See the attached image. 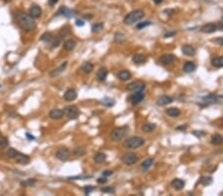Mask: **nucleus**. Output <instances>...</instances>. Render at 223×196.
I'll use <instances>...</instances> for the list:
<instances>
[{"instance_id":"f257e3e1","label":"nucleus","mask_w":223,"mask_h":196,"mask_svg":"<svg viewBox=\"0 0 223 196\" xmlns=\"http://www.w3.org/2000/svg\"><path fill=\"white\" fill-rule=\"evenodd\" d=\"M16 19H17L18 24L24 31L29 32L36 28V22L30 14H27V13L24 12H19L16 15Z\"/></svg>"},{"instance_id":"f03ea898","label":"nucleus","mask_w":223,"mask_h":196,"mask_svg":"<svg viewBox=\"0 0 223 196\" xmlns=\"http://www.w3.org/2000/svg\"><path fill=\"white\" fill-rule=\"evenodd\" d=\"M145 16L144 14V11L138 9L134 10L132 12H130L129 14L126 15V17L124 18V24L125 25H133V24L137 23L138 21H140L141 19H143V17Z\"/></svg>"},{"instance_id":"7ed1b4c3","label":"nucleus","mask_w":223,"mask_h":196,"mask_svg":"<svg viewBox=\"0 0 223 196\" xmlns=\"http://www.w3.org/2000/svg\"><path fill=\"white\" fill-rule=\"evenodd\" d=\"M128 131H129L128 126L115 128V129H114L110 134L111 140L114 141V142H118V141L123 140V139L127 136V134H128Z\"/></svg>"},{"instance_id":"20e7f679","label":"nucleus","mask_w":223,"mask_h":196,"mask_svg":"<svg viewBox=\"0 0 223 196\" xmlns=\"http://www.w3.org/2000/svg\"><path fill=\"white\" fill-rule=\"evenodd\" d=\"M145 144V140L141 137H131L127 139L124 142V147L130 150H134L140 148L141 146H143Z\"/></svg>"},{"instance_id":"39448f33","label":"nucleus","mask_w":223,"mask_h":196,"mask_svg":"<svg viewBox=\"0 0 223 196\" xmlns=\"http://www.w3.org/2000/svg\"><path fill=\"white\" fill-rule=\"evenodd\" d=\"M222 101H223V96L222 95H217V94H209L207 96L201 98V102L203 103V105L216 104V103H220Z\"/></svg>"},{"instance_id":"423d86ee","label":"nucleus","mask_w":223,"mask_h":196,"mask_svg":"<svg viewBox=\"0 0 223 196\" xmlns=\"http://www.w3.org/2000/svg\"><path fill=\"white\" fill-rule=\"evenodd\" d=\"M62 112H64V115H66L67 118L72 120L77 119L80 115V111L77 108V106H67L64 108Z\"/></svg>"},{"instance_id":"0eeeda50","label":"nucleus","mask_w":223,"mask_h":196,"mask_svg":"<svg viewBox=\"0 0 223 196\" xmlns=\"http://www.w3.org/2000/svg\"><path fill=\"white\" fill-rule=\"evenodd\" d=\"M70 152L66 147H62V148H60L58 151L56 152V157L58 160H62V162L67 160L70 159Z\"/></svg>"},{"instance_id":"6e6552de","label":"nucleus","mask_w":223,"mask_h":196,"mask_svg":"<svg viewBox=\"0 0 223 196\" xmlns=\"http://www.w3.org/2000/svg\"><path fill=\"white\" fill-rule=\"evenodd\" d=\"M121 160L126 165H133L138 162V156L134 152H127L122 157Z\"/></svg>"},{"instance_id":"1a4fd4ad","label":"nucleus","mask_w":223,"mask_h":196,"mask_svg":"<svg viewBox=\"0 0 223 196\" xmlns=\"http://www.w3.org/2000/svg\"><path fill=\"white\" fill-rule=\"evenodd\" d=\"M126 89L129 91H138V90H144L145 89V84L140 82V81H134L129 84H127Z\"/></svg>"},{"instance_id":"9d476101","label":"nucleus","mask_w":223,"mask_h":196,"mask_svg":"<svg viewBox=\"0 0 223 196\" xmlns=\"http://www.w3.org/2000/svg\"><path fill=\"white\" fill-rule=\"evenodd\" d=\"M144 97H145L144 90H138V91H135V93L130 96V101H131L133 104H139L144 99Z\"/></svg>"},{"instance_id":"9b49d317","label":"nucleus","mask_w":223,"mask_h":196,"mask_svg":"<svg viewBox=\"0 0 223 196\" xmlns=\"http://www.w3.org/2000/svg\"><path fill=\"white\" fill-rule=\"evenodd\" d=\"M176 58L174 54H164V56H162L161 58H160V62H162L164 65H170L174 64V62H176Z\"/></svg>"},{"instance_id":"f8f14e48","label":"nucleus","mask_w":223,"mask_h":196,"mask_svg":"<svg viewBox=\"0 0 223 196\" xmlns=\"http://www.w3.org/2000/svg\"><path fill=\"white\" fill-rule=\"evenodd\" d=\"M14 160L18 165H27L30 162V157L27 156V155L20 154V152H18V155L14 157Z\"/></svg>"},{"instance_id":"ddd939ff","label":"nucleus","mask_w":223,"mask_h":196,"mask_svg":"<svg viewBox=\"0 0 223 196\" xmlns=\"http://www.w3.org/2000/svg\"><path fill=\"white\" fill-rule=\"evenodd\" d=\"M29 14L31 15L34 19L39 18L40 16L42 15V8H41L40 6H38V5H36V4L32 5V6L29 8Z\"/></svg>"},{"instance_id":"4468645a","label":"nucleus","mask_w":223,"mask_h":196,"mask_svg":"<svg viewBox=\"0 0 223 196\" xmlns=\"http://www.w3.org/2000/svg\"><path fill=\"white\" fill-rule=\"evenodd\" d=\"M216 30H217V26H216V24H214V23L205 24V25H203L200 28V31L202 33H204V34H211V33L215 32Z\"/></svg>"},{"instance_id":"2eb2a0df","label":"nucleus","mask_w":223,"mask_h":196,"mask_svg":"<svg viewBox=\"0 0 223 196\" xmlns=\"http://www.w3.org/2000/svg\"><path fill=\"white\" fill-rule=\"evenodd\" d=\"M174 101V99L171 96H168V95H162L157 99V105L159 106H166L171 104Z\"/></svg>"},{"instance_id":"dca6fc26","label":"nucleus","mask_w":223,"mask_h":196,"mask_svg":"<svg viewBox=\"0 0 223 196\" xmlns=\"http://www.w3.org/2000/svg\"><path fill=\"white\" fill-rule=\"evenodd\" d=\"M77 97V91H75L73 88L67 89V90L65 92V94H64L65 100H66V101H69V102L73 101V100H75Z\"/></svg>"},{"instance_id":"f3484780","label":"nucleus","mask_w":223,"mask_h":196,"mask_svg":"<svg viewBox=\"0 0 223 196\" xmlns=\"http://www.w3.org/2000/svg\"><path fill=\"white\" fill-rule=\"evenodd\" d=\"M75 11L70 10L67 7H65V6L61 7L60 8V10L58 11V15H62V16H65V17H67V18H72V17L75 16Z\"/></svg>"},{"instance_id":"a211bd4d","label":"nucleus","mask_w":223,"mask_h":196,"mask_svg":"<svg viewBox=\"0 0 223 196\" xmlns=\"http://www.w3.org/2000/svg\"><path fill=\"white\" fill-rule=\"evenodd\" d=\"M181 52L187 57H194L195 53H196V50H195L194 47L190 45H184L181 47Z\"/></svg>"},{"instance_id":"6ab92c4d","label":"nucleus","mask_w":223,"mask_h":196,"mask_svg":"<svg viewBox=\"0 0 223 196\" xmlns=\"http://www.w3.org/2000/svg\"><path fill=\"white\" fill-rule=\"evenodd\" d=\"M132 61L135 64H144L147 62V57L144 56L143 54H136L135 56H133Z\"/></svg>"},{"instance_id":"aec40b11","label":"nucleus","mask_w":223,"mask_h":196,"mask_svg":"<svg viewBox=\"0 0 223 196\" xmlns=\"http://www.w3.org/2000/svg\"><path fill=\"white\" fill-rule=\"evenodd\" d=\"M184 184H186L184 183V181L183 180V179H179V178H176L172 181V187L173 188H175L176 190H178V191L184 189Z\"/></svg>"},{"instance_id":"412c9836","label":"nucleus","mask_w":223,"mask_h":196,"mask_svg":"<svg viewBox=\"0 0 223 196\" xmlns=\"http://www.w3.org/2000/svg\"><path fill=\"white\" fill-rule=\"evenodd\" d=\"M107 74H108L107 69H106V67H100L96 73V77L99 81H104L106 79V77H107Z\"/></svg>"},{"instance_id":"4be33fe9","label":"nucleus","mask_w":223,"mask_h":196,"mask_svg":"<svg viewBox=\"0 0 223 196\" xmlns=\"http://www.w3.org/2000/svg\"><path fill=\"white\" fill-rule=\"evenodd\" d=\"M49 116H50L51 119L59 120V119L62 118V116H64V112H62V110H60V109H54V110H52L50 112Z\"/></svg>"},{"instance_id":"5701e85b","label":"nucleus","mask_w":223,"mask_h":196,"mask_svg":"<svg viewBox=\"0 0 223 196\" xmlns=\"http://www.w3.org/2000/svg\"><path fill=\"white\" fill-rule=\"evenodd\" d=\"M195 69H196V65L192 62H186L184 65V72L186 73L194 72Z\"/></svg>"},{"instance_id":"b1692460","label":"nucleus","mask_w":223,"mask_h":196,"mask_svg":"<svg viewBox=\"0 0 223 196\" xmlns=\"http://www.w3.org/2000/svg\"><path fill=\"white\" fill-rule=\"evenodd\" d=\"M131 76H132L131 72H128V70H121V72L117 74V77H118L120 80H122V81H127V80H129L130 78H131Z\"/></svg>"},{"instance_id":"393cba45","label":"nucleus","mask_w":223,"mask_h":196,"mask_svg":"<svg viewBox=\"0 0 223 196\" xmlns=\"http://www.w3.org/2000/svg\"><path fill=\"white\" fill-rule=\"evenodd\" d=\"M166 113H167L170 117L176 118V117H179V115H181V110L176 107H172V108L167 109V110H166Z\"/></svg>"},{"instance_id":"a878e982","label":"nucleus","mask_w":223,"mask_h":196,"mask_svg":"<svg viewBox=\"0 0 223 196\" xmlns=\"http://www.w3.org/2000/svg\"><path fill=\"white\" fill-rule=\"evenodd\" d=\"M67 62H64L61 67H59L58 69H54L53 72H51V73H50V76L51 77H56V76H58V75H60L61 73L64 72L65 69H66V67H67Z\"/></svg>"},{"instance_id":"bb28decb","label":"nucleus","mask_w":223,"mask_h":196,"mask_svg":"<svg viewBox=\"0 0 223 196\" xmlns=\"http://www.w3.org/2000/svg\"><path fill=\"white\" fill-rule=\"evenodd\" d=\"M75 46H77V43L75 42L73 40L70 39V40H67L66 42L64 43V49L67 52H70L72 51L73 49L75 48Z\"/></svg>"},{"instance_id":"cd10ccee","label":"nucleus","mask_w":223,"mask_h":196,"mask_svg":"<svg viewBox=\"0 0 223 196\" xmlns=\"http://www.w3.org/2000/svg\"><path fill=\"white\" fill-rule=\"evenodd\" d=\"M114 41L117 44H123L126 41V36H125V34H123V33L117 32L114 35Z\"/></svg>"},{"instance_id":"c85d7f7f","label":"nucleus","mask_w":223,"mask_h":196,"mask_svg":"<svg viewBox=\"0 0 223 196\" xmlns=\"http://www.w3.org/2000/svg\"><path fill=\"white\" fill-rule=\"evenodd\" d=\"M81 70H82L83 72L85 73H90L92 70H93V64H91V62H84V64L81 65Z\"/></svg>"},{"instance_id":"c756f323","label":"nucleus","mask_w":223,"mask_h":196,"mask_svg":"<svg viewBox=\"0 0 223 196\" xmlns=\"http://www.w3.org/2000/svg\"><path fill=\"white\" fill-rule=\"evenodd\" d=\"M93 160H94V162H96V163H101L103 162H105L106 155L103 154V152H97V154L94 155Z\"/></svg>"},{"instance_id":"7c9ffc66","label":"nucleus","mask_w":223,"mask_h":196,"mask_svg":"<svg viewBox=\"0 0 223 196\" xmlns=\"http://www.w3.org/2000/svg\"><path fill=\"white\" fill-rule=\"evenodd\" d=\"M156 128H157L156 124H154V123H147L145 125H143L142 130L144 131V132H146V133H151V132H153V131L156 129Z\"/></svg>"},{"instance_id":"2f4dec72","label":"nucleus","mask_w":223,"mask_h":196,"mask_svg":"<svg viewBox=\"0 0 223 196\" xmlns=\"http://www.w3.org/2000/svg\"><path fill=\"white\" fill-rule=\"evenodd\" d=\"M223 143V137L220 135H214L212 136L211 138V144L212 145H215V146H218V145H221Z\"/></svg>"},{"instance_id":"473e14b6","label":"nucleus","mask_w":223,"mask_h":196,"mask_svg":"<svg viewBox=\"0 0 223 196\" xmlns=\"http://www.w3.org/2000/svg\"><path fill=\"white\" fill-rule=\"evenodd\" d=\"M153 162H154L153 159H147L146 160H144V162H142V165H141V168H142L143 170H148L149 168L152 167Z\"/></svg>"},{"instance_id":"72a5a7b5","label":"nucleus","mask_w":223,"mask_h":196,"mask_svg":"<svg viewBox=\"0 0 223 196\" xmlns=\"http://www.w3.org/2000/svg\"><path fill=\"white\" fill-rule=\"evenodd\" d=\"M211 64L215 67H223V57H217L212 59Z\"/></svg>"},{"instance_id":"f704fd0d","label":"nucleus","mask_w":223,"mask_h":196,"mask_svg":"<svg viewBox=\"0 0 223 196\" xmlns=\"http://www.w3.org/2000/svg\"><path fill=\"white\" fill-rule=\"evenodd\" d=\"M53 38L54 37H53V35H52L51 33L46 32V33H44V34L42 35V37H41V41L48 43V42H51V41L53 40Z\"/></svg>"},{"instance_id":"c9c22d12","label":"nucleus","mask_w":223,"mask_h":196,"mask_svg":"<svg viewBox=\"0 0 223 196\" xmlns=\"http://www.w3.org/2000/svg\"><path fill=\"white\" fill-rule=\"evenodd\" d=\"M17 155H18V151H16V150L13 148H9L6 152V156L8 157H10V159H14Z\"/></svg>"},{"instance_id":"e433bc0d","label":"nucleus","mask_w":223,"mask_h":196,"mask_svg":"<svg viewBox=\"0 0 223 196\" xmlns=\"http://www.w3.org/2000/svg\"><path fill=\"white\" fill-rule=\"evenodd\" d=\"M212 182H213V179H212L211 176H205V177H202L200 179V183L202 185H205V186L210 185Z\"/></svg>"},{"instance_id":"4c0bfd02","label":"nucleus","mask_w":223,"mask_h":196,"mask_svg":"<svg viewBox=\"0 0 223 196\" xmlns=\"http://www.w3.org/2000/svg\"><path fill=\"white\" fill-rule=\"evenodd\" d=\"M35 184H36V179H34V178H30V179H27L26 181L21 182V185L24 187H26V186L31 187V186H34Z\"/></svg>"},{"instance_id":"58836bf2","label":"nucleus","mask_w":223,"mask_h":196,"mask_svg":"<svg viewBox=\"0 0 223 196\" xmlns=\"http://www.w3.org/2000/svg\"><path fill=\"white\" fill-rule=\"evenodd\" d=\"M73 154H75V156H77V157H80V156H83L84 154H85V150L82 147H77L75 150H73Z\"/></svg>"},{"instance_id":"ea45409f","label":"nucleus","mask_w":223,"mask_h":196,"mask_svg":"<svg viewBox=\"0 0 223 196\" xmlns=\"http://www.w3.org/2000/svg\"><path fill=\"white\" fill-rule=\"evenodd\" d=\"M101 103L104 106H106V107H111V106L114 105V103H115V102H114V100L111 99V98L106 97V98H104V99L102 100Z\"/></svg>"},{"instance_id":"a19ab883","label":"nucleus","mask_w":223,"mask_h":196,"mask_svg":"<svg viewBox=\"0 0 223 196\" xmlns=\"http://www.w3.org/2000/svg\"><path fill=\"white\" fill-rule=\"evenodd\" d=\"M102 29H103V24L102 23H97V24H94V25L92 26V32L93 33H99Z\"/></svg>"},{"instance_id":"79ce46f5","label":"nucleus","mask_w":223,"mask_h":196,"mask_svg":"<svg viewBox=\"0 0 223 196\" xmlns=\"http://www.w3.org/2000/svg\"><path fill=\"white\" fill-rule=\"evenodd\" d=\"M151 24H152V23H151L150 21L141 22V23H139L137 26H136V29H137V30H142V29H144V28H146L147 26H150Z\"/></svg>"},{"instance_id":"37998d69","label":"nucleus","mask_w":223,"mask_h":196,"mask_svg":"<svg viewBox=\"0 0 223 196\" xmlns=\"http://www.w3.org/2000/svg\"><path fill=\"white\" fill-rule=\"evenodd\" d=\"M8 146V140L3 136H0V148L4 149Z\"/></svg>"},{"instance_id":"c03bdc74","label":"nucleus","mask_w":223,"mask_h":196,"mask_svg":"<svg viewBox=\"0 0 223 196\" xmlns=\"http://www.w3.org/2000/svg\"><path fill=\"white\" fill-rule=\"evenodd\" d=\"M101 192L103 193H112V194H114L115 193V189H114V187L112 186H107V187H103V188H101Z\"/></svg>"},{"instance_id":"a18cd8bd","label":"nucleus","mask_w":223,"mask_h":196,"mask_svg":"<svg viewBox=\"0 0 223 196\" xmlns=\"http://www.w3.org/2000/svg\"><path fill=\"white\" fill-rule=\"evenodd\" d=\"M51 45H52V48H57L59 47V45L61 44V39L60 38H53V40L51 41Z\"/></svg>"},{"instance_id":"49530a36","label":"nucleus","mask_w":223,"mask_h":196,"mask_svg":"<svg viewBox=\"0 0 223 196\" xmlns=\"http://www.w3.org/2000/svg\"><path fill=\"white\" fill-rule=\"evenodd\" d=\"M83 190H84V193H85V194L87 195V194H89L90 192L93 191V190H94V187L91 186V185H88V186H84Z\"/></svg>"},{"instance_id":"de8ad7c7","label":"nucleus","mask_w":223,"mask_h":196,"mask_svg":"<svg viewBox=\"0 0 223 196\" xmlns=\"http://www.w3.org/2000/svg\"><path fill=\"white\" fill-rule=\"evenodd\" d=\"M212 42H214L215 44L219 46H223V37H219V38H216V39L212 40Z\"/></svg>"},{"instance_id":"09e8293b","label":"nucleus","mask_w":223,"mask_h":196,"mask_svg":"<svg viewBox=\"0 0 223 196\" xmlns=\"http://www.w3.org/2000/svg\"><path fill=\"white\" fill-rule=\"evenodd\" d=\"M113 174V171L112 170H104L102 172V176H105V177H107V176H110Z\"/></svg>"},{"instance_id":"8fccbe9b","label":"nucleus","mask_w":223,"mask_h":196,"mask_svg":"<svg viewBox=\"0 0 223 196\" xmlns=\"http://www.w3.org/2000/svg\"><path fill=\"white\" fill-rule=\"evenodd\" d=\"M97 182H98L99 184H102V183H106L107 182V179H106L105 176H103V177H100L97 179Z\"/></svg>"},{"instance_id":"3c124183","label":"nucleus","mask_w":223,"mask_h":196,"mask_svg":"<svg viewBox=\"0 0 223 196\" xmlns=\"http://www.w3.org/2000/svg\"><path fill=\"white\" fill-rule=\"evenodd\" d=\"M75 25L78 26V27H82V26L84 25V21L80 20V19H77V20L75 21Z\"/></svg>"},{"instance_id":"603ef678","label":"nucleus","mask_w":223,"mask_h":196,"mask_svg":"<svg viewBox=\"0 0 223 196\" xmlns=\"http://www.w3.org/2000/svg\"><path fill=\"white\" fill-rule=\"evenodd\" d=\"M217 30H220V31H223V21H220L219 23L216 24Z\"/></svg>"},{"instance_id":"864d4df0","label":"nucleus","mask_w":223,"mask_h":196,"mask_svg":"<svg viewBox=\"0 0 223 196\" xmlns=\"http://www.w3.org/2000/svg\"><path fill=\"white\" fill-rule=\"evenodd\" d=\"M59 0H48V4L50 5V6H54V5H56V3H58Z\"/></svg>"},{"instance_id":"5fc2aeb1","label":"nucleus","mask_w":223,"mask_h":196,"mask_svg":"<svg viewBox=\"0 0 223 196\" xmlns=\"http://www.w3.org/2000/svg\"><path fill=\"white\" fill-rule=\"evenodd\" d=\"M176 33L175 32H171V33H167V34H165V38H171L173 36H175Z\"/></svg>"},{"instance_id":"6e6d98bb","label":"nucleus","mask_w":223,"mask_h":196,"mask_svg":"<svg viewBox=\"0 0 223 196\" xmlns=\"http://www.w3.org/2000/svg\"><path fill=\"white\" fill-rule=\"evenodd\" d=\"M26 136L30 139V140H35V137H34V136H31L30 134H28V133H27V134H26Z\"/></svg>"},{"instance_id":"4d7b16f0","label":"nucleus","mask_w":223,"mask_h":196,"mask_svg":"<svg viewBox=\"0 0 223 196\" xmlns=\"http://www.w3.org/2000/svg\"><path fill=\"white\" fill-rule=\"evenodd\" d=\"M153 1L155 2V4H161L164 0H153Z\"/></svg>"},{"instance_id":"13d9d810","label":"nucleus","mask_w":223,"mask_h":196,"mask_svg":"<svg viewBox=\"0 0 223 196\" xmlns=\"http://www.w3.org/2000/svg\"><path fill=\"white\" fill-rule=\"evenodd\" d=\"M176 129H178V130H186V126H181V127H178V128H176Z\"/></svg>"},{"instance_id":"bf43d9fd","label":"nucleus","mask_w":223,"mask_h":196,"mask_svg":"<svg viewBox=\"0 0 223 196\" xmlns=\"http://www.w3.org/2000/svg\"><path fill=\"white\" fill-rule=\"evenodd\" d=\"M84 18H85V19H91L92 16L91 15H84Z\"/></svg>"},{"instance_id":"052dcab7","label":"nucleus","mask_w":223,"mask_h":196,"mask_svg":"<svg viewBox=\"0 0 223 196\" xmlns=\"http://www.w3.org/2000/svg\"><path fill=\"white\" fill-rule=\"evenodd\" d=\"M9 1H11V0H5V2H9Z\"/></svg>"},{"instance_id":"680f3d73","label":"nucleus","mask_w":223,"mask_h":196,"mask_svg":"<svg viewBox=\"0 0 223 196\" xmlns=\"http://www.w3.org/2000/svg\"><path fill=\"white\" fill-rule=\"evenodd\" d=\"M221 122H222V126H223V118H222V120H221Z\"/></svg>"},{"instance_id":"e2e57ef3","label":"nucleus","mask_w":223,"mask_h":196,"mask_svg":"<svg viewBox=\"0 0 223 196\" xmlns=\"http://www.w3.org/2000/svg\"><path fill=\"white\" fill-rule=\"evenodd\" d=\"M0 86H1V85H0Z\"/></svg>"}]
</instances>
